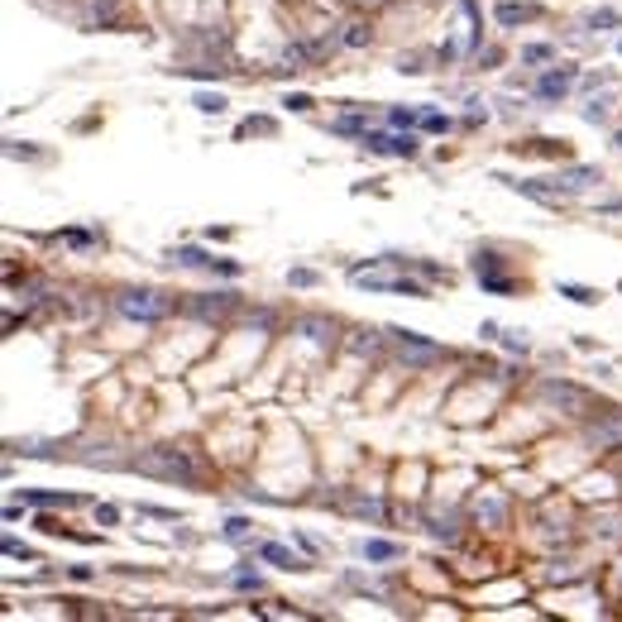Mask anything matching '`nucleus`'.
Returning a JSON list of instances; mask_svg holds the SVG:
<instances>
[{
  "label": "nucleus",
  "mask_w": 622,
  "mask_h": 622,
  "mask_svg": "<svg viewBox=\"0 0 622 622\" xmlns=\"http://www.w3.org/2000/svg\"><path fill=\"white\" fill-rule=\"evenodd\" d=\"M345 43H350V48H364V43H369V34H364L359 24H350V34H345Z\"/></svg>",
  "instance_id": "nucleus-27"
},
{
  "label": "nucleus",
  "mask_w": 622,
  "mask_h": 622,
  "mask_svg": "<svg viewBox=\"0 0 622 622\" xmlns=\"http://www.w3.org/2000/svg\"><path fill=\"white\" fill-rule=\"evenodd\" d=\"M388 125H393V129H412V125H421V115H412V110H388Z\"/></svg>",
  "instance_id": "nucleus-21"
},
{
  "label": "nucleus",
  "mask_w": 622,
  "mask_h": 622,
  "mask_svg": "<svg viewBox=\"0 0 622 622\" xmlns=\"http://www.w3.org/2000/svg\"><path fill=\"white\" fill-rule=\"evenodd\" d=\"M560 182H565L570 192H584V187L599 182V168H570V173H560Z\"/></svg>",
  "instance_id": "nucleus-13"
},
{
  "label": "nucleus",
  "mask_w": 622,
  "mask_h": 622,
  "mask_svg": "<svg viewBox=\"0 0 622 622\" xmlns=\"http://www.w3.org/2000/svg\"><path fill=\"white\" fill-rule=\"evenodd\" d=\"M359 555L378 565V560H398V555H403V546H393V541H364V546H359Z\"/></svg>",
  "instance_id": "nucleus-11"
},
{
  "label": "nucleus",
  "mask_w": 622,
  "mask_h": 622,
  "mask_svg": "<svg viewBox=\"0 0 622 622\" xmlns=\"http://www.w3.org/2000/svg\"><path fill=\"white\" fill-rule=\"evenodd\" d=\"M134 469L153 474V479H168V484H202V469H197L192 450H182V445H158V450L139 455Z\"/></svg>",
  "instance_id": "nucleus-1"
},
{
  "label": "nucleus",
  "mask_w": 622,
  "mask_h": 622,
  "mask_svg": "<svg viewBox=\"0 0 622 622\" xmlns=\"http://www.w3.org/2000/svg\"><path fill=\"white\" fill-rule=\"evenodd\" d=\"M560 292H565L570 302H579V307H594V302H599V292H589V288H575V283H565Z\"/></svg>",
  "instance_id": "nucleus-18"
},
{
  "label": "nucleus",
  "mask_w": 622,
  "mask_h": 622,
  "mask_svg": "<svg viewBox=\"0 0 622 622\" xmlns=\"http://www.w3.org/2000/svg\"><path fill=\"white\" fill-rule=\"evenodd\" d=\"M350 508H354L359 517H374V522H383V503H378V498H354Z\"/></svg>",
  "instance_id": "nucleus-17"
},
{
  "label": "nucleus",
  "mask_w": 622,
  "mask_h": 622,
  "mask_svg": "<svg viewBox=\"0 0 622 622\" xmlns=\"http://www.w3.org/2000/svg\"><path fill=\"white\" fill-rule=\"evenodd\" d=\"M493 522V526H498V522H503V503H498V498H489V503H479V522Z\"/></svg>",
  "instance_id": "nucleus-23"
},
{
  "label": "nucleus",
  "mask_w": 622,
  "mask_h": 622,
  "mask_svg": "<svg viewBox=\"0 0 622 622\" xmlns=\"http://www.w3.org/2000/svg\"><path fill=\"white\" fill-rule=\"evenodd\" d=\"M445 125H450V120H445V115H436V110H431V115H421V129H426V134H440Z\"/></svg>",
  "instance_id": "nucleus-24"
},
{
  "label": "nucleus",
  "mask_w": 622,
  "mask_h": 622,
  "mask_svg": "<svg viewBox=\"0 0 622 622\" xmlns=\"http://www.w3.org/2000/svg\"><path fill=\"white\" fill-rule=\"evenodd\" d=\"M541 398H546L550 407H565V412H584V407H589V393L575 388V383H565V378H546V383H541Z\"/></svg>",
  "instance_id": "nucleus-5"
},
{
  "label": "nucleus",
  "mask_w": 622,
  "mask_h": 622,
  "mask_svg": "<svg viewBox=\"0 0 622 622\" xmlns=\"http://www.w3.org/2000/svg\"><path fill=\"white\" fill-rule=\"evenodd\" d=\"M589 24H594V29H613V24H622V14H618V10H594V14H589Z\"/></svg>",
  "instance_id": "nucleus-20"
},
{
  "label": "nucleus",
  "mask_w": 622,
  "mask_h": 622,
  "mask_svg": "<svg viewBox=\"0 0 622 622\" xmlns=\"http://www.w3.org/2000/svg\"><path fill=\"white\" fill-rule=\"evenodd\" d=\"M570 82H575L570 67H565V72H546V77L536 82V96H541V101H560V96L570 92Z\"/></svg>",
  "instance_id": "nucleus-7"
},
{
  "label": "nucleus",
  "mask_w": 622,
  "mask_h": 622,
  "mask_svg": "<svg viewBox=\"0 0 622 622\" xmlns=\"http://www.w3.org/2000/svg\"><path fill=\"white\" fill-rule=\"evenodd\" d=\"M235 589H244V594L254 589V594H259V575H249V570H244V575H235Z\"/></svg>",
  "instance_id": "nucleus-28"
},
{
  "label": "nucleus",
  "mask_w": 622,
  "mask_h": 622,
  "mask_svg": "<svg viewBox=\"0 0 622 622\" xmlns=\"http://www.w3.org/2000/svg\"><path fill=\"white\" fill-rule=\"evenodd\" d=\"M350 345H354L359 354H374V350H378V335H374V330H359V335H354Z\"/></svg>",
  "instance_id": "nucleus-22"
},
{
  "label": "nucleus",
  "mask_w": 622,
  "mask_h": 622,
  "mask_svg": "<svg viewBox=\"0 0 622 622\" xmlns=\"http://www.w3.org/2000/svg\"><path fill=\"white\" fill-rule=\"evenodd\" d=\"M259 560H268V565H278V570H307V560H297L288 546H278V541H264L259 546Z\"/></svg>",
  "instance_id": "nucleus-8"
},
{
  "label": "nucleus",
  "mask_w": 622,
  "mask_h": 622,
  "mask_svg": "<svg viewBox=\"0 0 622 622\" xmlns=\"http://www.w3.org/2000/svg\"><path fill=\"white\" fill-rule=\"evenodd\" d=\"M388 335H393V345H398V359H403L407 369H436V364L445 359V350H440V345H431V340H426V335H416V330H403V325H393Z\"/></svg>",
  "instance_id": "nucleus-2"
},
{
  "label": "nucleus",
  "mask_w": 622,
  "mask_h": 622,
  "mask_svg": "<svg viewBox=\"0 0 622 622\" xmlns=\"http://www.w3.org/2000/svg\"><path fill=\"white\" fill-rule=\"evenodd\" d=\"M584 440L594 450H622V412H599V421L584 426Z\"/></svg>",
  "instance_id": "nucleus-4"
},
{
  "label": "nucleus",
  "mask_w": 622,
  "mask_h": 622,
  "mask_svg": "<svg viewBox=\"0 0 622 622\" xmlns=\"http://www.w3.org/2000/svg\"><path fill=\"white\" fill-rule=\"evenodd\" d=\"M192 105H197L202 115H220V110H225V96H220V92H197Z\"/></svg>",
  "instance_id": "nucleus-15"
},
{
  "label": "nucleus",
  "mask_w": 622,
  "mask_h": 622,
  "mask_svg": "<svg viewBox=\"0 0 622 622\" xmlns=\"http://www.w3.org/2000/svg\"><path fill=\"white\" fill-rule=\"evenodd\" d=\"M173 259H178V264H182V268H206V264H215V259H206V254H202V249H178V254H173Z\"/></svg>",
  "instance_id": "nucleus-16"
},
{
  "label": "nucleus",
  "mask_w": 622,
  "mask_h": 622,
  "mask_svg": "<svg viewBox=\"0 0 622 622\" xmlns=\"http://www.w3.org/2000/svg\"><path fill=\"white\" fill-rule=\"evenodd\" d=\"M503 345H508L513 354H526V340H517V335H503Z\"/></svg>",
  "instance_id": "nucleus-32"
},
{
  "label": "nucleus",
  "mask_w": 622,
  "mask_h": 622,
  "mask_svg": "<svg viewBox=\"0 0 622 622\" xmlns=\"http://www.w3.org/2000/svg\"><path fill=\"white\" fill-rule=\"evenodd\" d=\"M230 302H235V292H215V302H197V316H206V321H220L225 311H230Z\"/></svg>",
  "instance_id": "nucleus-14"
},
{
  "label": "nucleus",
  "mask_w": 622,
  "mask_h": 622,
  "mask_svg": "<svg viewBox=\"0 0 622 622\" xmlns=\"http://www.w3.org/2000/svg\"><path fill=\"white\" fill-rule=\"evenodd\" d=\"M120 311L129 321H163L173 307H168V297H158V292L144 288V292H120Z\"/></svg>",
  "instance_id": "nucleus-3"
},
{
  "label": "nucleus",
  "mask_w": 622,
  "mask_h": 622,
  "mask_svg": "<svg viewBox=\"0 0 622 622\" xmlns=\"http://www.w3.org/2000/svg\"><path fill=\"white\" fill-rule=\"evenodd\" d=\"M225 536H230V541L249 536V522H244V517H230V522H225Z\"/></svg>",
  "instance_id": "nucleus-25"
},
{
  "label": "nucleus",
  "mask_w": 622,
  "mask_h": 622,
  "mask_svg": "<svg viewBox=\"0 0 622 622\" xmlns=\"http://www.w3.org/2000/svg\"><path fill=\"white\" fill-rule=\"evenodd\" d=\"M364 149L369 153H388V158H412L416 153V134H374V129H364Z\"/></svg>",
  "instance_id": "nucleus-6"
},
{
  "label": "nucleus",
  "mask_w": 622,
  "mask_h": 622,
  "mask_svg": "<svg viewBox=\"0 0 622 622\" xmlns=\"http://www.w3.org/2000/svg\"><path fill=\"white\" fill-rule=\"evenodd\" d=\"M288 278H292V283H297V288H311V283H316V273H311V268H292V273H288Z\"/></svg>",
  "instance_id": "nucleus-29"
},
{
  "label": "nucleus",
  "mask_w": 622,
  "mask_h": 622,
  "mask_svg": "<svg viewBox=\"0 0 622 622\" xmlns=\"http://www.w3.org/2000/svg\"><path fill=\"white\" fill-rule=\"evenodd\" d=\"M359 5H369V10H374V5H388V0H359Z\"/></svg>",
  "instance_id": "nucleus-33"
},
{
  "label": "nucleus",
  "mask_w": 622,
  "mask_h": 622,
  "mask_svg": "<svg viewBox=\"0 0 622 622\" xmlns=\"http://www.w3.org/2000/svg\"><path fill=\"white\" fill-rule=\"evenodd\" d=\"M283 105H288V110H311V96H302V92H297V96H288Z\"/></svg>",
  "instance_id": "nucleus-30"
},
{
  "label": "nucleus",
  "mask_w": 622,
  "mask_h": 622,
  "mask_svg": "<svg viewBox=\"0 0 622 622\" xmlns=\"http://www.w3.org/2000/svg\"><path fill=\"white\" fill-rule=\"evenodd\" d=\"M24 503H34V508H77L82 498L77 493H24Z\"/></svg>",
  "instance_id": "nucleus-10"
},
{
  "label": "nucleus",
  "mask_w": 622,
  "mask_h": 622,
  "mask_svg": "<svg viewBox=\"0 0 622 622\" xmlns=\"http://www.w3.org/2000/svg\"><path fill=\"white\" fill-rule=\"evenodd\" d=\"M96 522H105V526H115V522H120V513H115V508H96Z\"/></svg>",
  "instance_id": "nucleus-31"
},
{
  "label": "nucleus",
  "mask_w": 622,
  "mask_h": 622,
  "mask_svg": "<svg viewBox=\"0 0 622 622\" xmlns=\"http://www.w3.org/2000/svg\"><path fill=\"white\" fill-rule=\"evenodd\" d=\"M613 144H618V149H622V129H618V134H613Z\"/></svg>",
  "instance_id": "nucleus-34"
},
{
  "label": "nucleus",
  "mask_w": 622,
  "mask_h": 622,
  "mask_svg": "<svg viewBox=\"0 0 622 622\" xmlns=\"http://www.w3.org/2000/svg\"><path fill=\"white\" fill-rule=\"evenodd\" d=\"M541 14V5H498V24H522V19H536Z\"/></svg>",
  "instance_id": "nucleus-12"
},
{
  "label": "nucleus",
  "mask_w": 622,
  "mask_h": 622,
  "mask_svg": "<svg viewBox=\"0 0 622 622\" xmlns=\"http://www.w3.org/2000/svg\"><path fill=\"white\" fill-rule=\"evenodd\" d=\"M550 53H555L550 43H526V48H522V63H546Z\"/></svg>",
  "instance_id": "nucleus-19"
},
{
  "label": "nucleus",
  "mask_w": 622,
  "mask_h": 622,
  "mask_svg": "<svg viewBox=\"0 0 622 622\" xmlns=\"http://www.w3.org/2000/svg\"><path fill=\"white\" fill-rule=\"evenodd\" d=\"M584 120H594V125H603L608 120V101H594L589 110H584Z\"/></svg>",
  "instance_id": "nucleus-26"
},
{
  "label": "nucleus",
  "mask_w": 622,
  "mask_h": 622,
  "mask_svg": "<svg viewBox=\"0 0 622 622\" xmlns=\"http://www.w3.org/2000/svg\"><path fill=\"white\" fill-rule=\"evenodd\" d=\"M297 330L311 335L316 345H330V335H335V325H330V321H321V316H302V321H297Z\"/></svg>",
  "instance_id": "nucleus-9"
}]
</instances>
